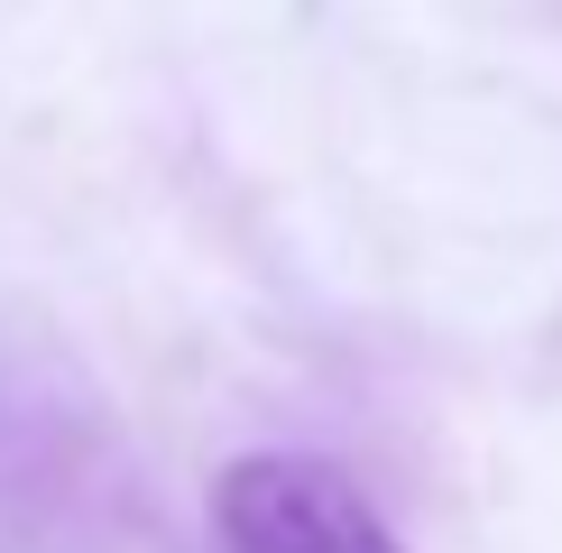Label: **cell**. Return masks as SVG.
Segmentation results:
<instances>
[{"label":"cell","mask_w":562,"mask_h":553,"mask_svg":"<svg viewBox=\"0 0 562 553\" xmlns=\"http://www.w3.org/2000/svg\"><path fill=\"white\" fill-rule=\"evenodd\" d=\"M222 553H406L360 479L314 452H249L213 479Z\"/></svg>","instance_id":"obj_2"},{"label":"cell","mask_w":562,"mask_h":553,"mask_svg":"<svg viewBox=\"0 0 562 553\" xmlns=\"http://www.w3.org/2000/svg\"><path fill=\"white\" fill-rule=\"evenodd\" d=\"M102 425L65 379L0 360V553H56L92 535Z\"/></svg>","instance_id":"obj_1"}]
</instances>
